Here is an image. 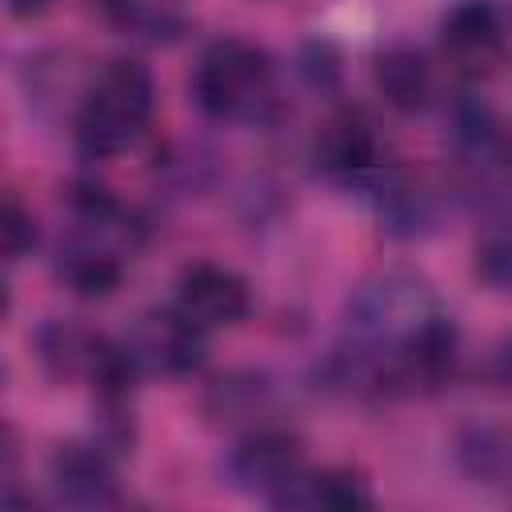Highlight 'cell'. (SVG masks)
Instances as JSON below:
<instances>
[{"label":"cell","mask_w":512,"mask_h":512,"mask_svg":"<svg viewBox=\"0 0 512 512\" xmlns=\"http://www.w3.org/2000/svg\"><path fill=\"white\" fill-rule=\"evenodd\" d=\"M372 484L364 480V472L356 468H320L308 472L280 496L276 508H320V512H360L372 508Z\"/></svg>","instance_id":"9a60e30c"},{"label":"cell","mask_w":512,"mask_h":512,"mask_svg":"<svg viewBox=\"0 0 512 512\" xmlns=\"http://www.w3.org/2000/svg\"><path fill=\"white\" fill-rule=\"evenodd\" d=\"M296 68H300V80L324 100H332L344 84V60H340V48L332 40H320V36L304 40L300 56H296Z\"/></svg>","instance_id":"ac0fdd59"},{"label":"cell","mask_w":512,"mask_h":512,"mask_svg":"<svg viewBox=\"0 0 512 512\" xmlns=\"http://www.w3.org/2000/svg\"><path fill=\"white\" fill-rule=\"evenodd\" d=\"M192 100L220 124H272L284 108L272 56L240 36L212 40L192 68Z\"/></svg>","instance_id":"7a4b0ae2"},{"label":"cell","mask_w":512,"mask_h":512,"mask_svg":"<svg viewBox=\"0 0 512 512\" xmlns=\"http://www.w3.org/2000/svg\"><path fill=\"white\" fill-rule=\"evenodd\" d=\"M36 356L52 380L92 384L96 396H132V384L140 380L124 344L76 320H44L36 328Z\"/></svg>","instance_id":"3957f363"},{"label":"cell","mask_w":512,"mask_h":512,"mask_svg":"<svg viewBox=\"0 0 512 512\" xmlns=\"http://www.w3.org/2000/svg\"><path fill=\"white\" fill-rule=\"evenodd\" d=\"M280 408V384L268 372L256 368H236V372H220L208 380L204 396H200V412L220 424V428H260L276 416Z\"/></svg>","instance_id":"8fae6325"},{"label":"cell","mask_w":512,"mask_h":512,"mask_svg":"<svg viewBox=\"0 0 512 512\" xmlns=\"http://www.w3.org/2000/svg\"><path fill=\"white\" fill-rule=\"evenodd\" d=\"M176 304L200 324V328H232L248 316L252 308V292H248V280L224 264H212V260H200V264H188L176 280Z\"/></svg>","instance_id":"30bf717a"},{"label":"cell","mask_w":512,"mask_h":512,"mask_svg":"<svg viewBox=\"0 0 512 512\" xmlns=\"http://www.w3.org/2000/svg\"><path fill=\"white\" fill-rule=\"evenodd\" d=\"M124 352L140 376H188L208 356V328H200L176 300L164 308H144L124 332Z\"/></svg>","instance_id":"277c9868"},{"label":"cell","mask_w":512,"mask_h":512,"mask_svg":"<svg viewBox=\"0 0 512 512\" xmlns=\"http://www.w3.org/2000/svg\"><path fill=\"white\" fill-rule=\"evenodd\" d=\"M368 200H372V208H376L380 228H384L388 236H396V240H420V236H428V232L436 228V220H440V200H436V192H432L428 184L404 176L400 168H388V172L372 184Z\"/></svg>","instance_id":"4fadbf2b"},{"label":"cell","mask_w":512,"mask_h":512,"mask_svg":"<svg viewBox=\"0 0 512 512\" xmlns=\"http://www.w3.org/2000/svg\"><path fill=\"white\" fill-rule=\"evenodd\" d=\"M452 164H456V196L496 224L512 220V136L496 124L452 140Z\"/></svg>","instance_id":"52a82bcc"},{"label":"cell","mask_w":512,"mask_h":512,"mask_svg":"<svg viewBox=\"0 0 512 512\" xmlns=\"http://www.w3.org/2000/svg\"><path fill=\"white\" fill-rule=\"evenodd\" d=\"M440 52L468 80L496 76L512 52L504 12L492 0H456L440 16Z\"/></svg>","instance_id":"ba28073f"},{"label":"cell","mask_w":512,"mask_h":512,"mask_svg":"<svg viewBox=\"0 0 512 512\" xmlns=\"http://www.w3.org/2000/svg\"><path fill=\"white\" fill-rule=\"evenodd\" d=\"M488 372H492V380H500L504 388H512V336L504 344H496V352L488 360Z\"/></svg>","instance_id":"44dd1931"},{"label":"cell","mask_w":512,"mask_h":512,"mask_svg":"<svg viewBox=\"0 0 512 512\" xmlns=\"http://www.w3.org/2000/svg\"><path fill=\"white\" fill-rule=\"evenodd\" d=\"M128 260H132V252H124V248H116L108 240L64 232L60 244H56L52 272H56V280L72 296H80V300H104V296H112L120 288Z\"/></svg>","instance_id":"7c38bea8"},{"label":"cell","mask_w":512,"mask_h":512,"mask_svg":"<svg viewBox=\"0 0 512 512\" xmlns=\"http://www.w3.org/2000/svg\"><path fill=\"white\" fill-rule=\"evenodd\" d=\"M456 464L488 488H512V424H464L456 432Z\"/></svg>","instance_id":"2e32d148"},{"label":"cell","mask_w":512,"mask_h":512,"mask_svg":"<svg viewBox=\"0 0 512 512\" xmlns=\"http://www.w3.org/2000/svg\"><path fill=\"white\" fill-rule=\"evenodd\" d=\"M4 4H8V16H16V20H32L52 8V0H4Z\"/></svg>","instance_id":"7402d4cb"},{"label":"cell","mask_w":512,"mask_h":512,"mask_svg":"<svg viewBox=\"0 0 512 512\" xmlns=\"http://www.w3.org/2000/svg\"><path fill=\"white\" fill-rule=\"evenodd\" d=\"M84 8L108 28L136 36L144 44H172L184 32V16L156 0H84Z\"/></svg>","instance_id":"e0dca14e"},{"label":"cell","mask_w":512,"mask_h":512,"mask_svg":"<svg viewBox=\"0 0 512 512\" xmlns=\"http://www.w3.org/2000/svg\"><path fill=\"white\" fill-rule=\"evenodd\" d=\"M372 80H376L380 100L400 116L424 112L432 104V92H436V76H432L428 56L408 40H392L376 52Z\"/></svg>","instance_id":"5bb4252c"},{"label":"cell","mask_w":512,"mask_h":512,"mask_svg":"<svg viewBox=\"0 0 512 512\" xmlns=\"http://www.w3.org/2000/svg\"><path fill=\"white\" fill-rule=\"evenodd\" d=\"M0 232H4V260H8V264L24 260V256L36 248V220H32V212H28L16 196H8V200H4Z\"/></svg>","instance_id":"ffe728a7"},{"label":"cell","mask_w":512,"mask_h":512,"mask_svg":"<svg viewBox=\"0 0 512 512\" xmlns=\"http://www.w3.org/2000/svg\"><path fill=\"white\" fill-rule=\"evenodd\" d=\"M156 108V80L148 64L132 56H116L100 64L76 100L72 112V144L80 160H112L132 148Z\"/></svg>","instance_id":"6da1fadb"},{"label":"cell","mask_w":512,"mask_h":512,"mask_svg":"<svg viewBox=\"0 0 512 512\" xmlns=\"http://www.w3.org/2000/svg\"><path fill=\"white\" fill-rule=\"evenodd\" d=\"M300 476H304V444L296 432L276 424L248 428L224 456V480L244 496L268 500L272 508Z\"/></svg>","instance_id":"8992f818"},{"label":"cell","mask_w":512,"mask_h":512,"mask_svg":"<svg viewBox=\"0 0 512 512\" xmlns=\"http://www.w3.org/2000/svg\"><path fill=\"white\" fill-rule=\"evenodd\" d=\"M388 156L380 144V132L372 128V120L356 108L332 112L316 140H312V172L320 180H328L332 188L344 192H372V184L388 172Z\"/></svg>","instance_id":"5b68a950"},{"label":"cell","mask_w":512,"mask_h":512,"mask_svg":"<svg viewBox=\"0 0 512 512\" xmlns=\"http://www.w3.org/2000/svg\"><path fill=\"white\" fill-rule=\"evenodd\" d=\"M472 272H476V280L488 284L492 292L512 296V220L496 224V228L476 244Z\"/></svg>","instance_id":"d6986e66"},{"label":"cell","mask_w":512,"mask_h":512,"mask_svg":"<svg viewBox=\"0 0 512 512\" xmlns=\"http://www.w3.org/2000/svg\"><path fill=\"white\" fill-rule=\"evenodd\" d=\"M48 484L60 504L72 508H108L120 500L116 480V456L92 436V440H68L48 460Z\"/></svg>","instance_id":"9c48e42d"}]
</instances>
